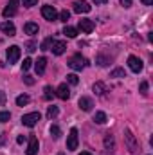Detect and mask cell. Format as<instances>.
I'll return each instance as SVG.
<instances>
[{"mask_svg": "<svg viewBox=\"0 0 153 155\" xmlns=\"http://www.w3.org/2000/svg\"><path fill=\"white\" fill-rule=\"evenodd\" d=\"M124 141H126V146H128V150H130L132 153H137V152H139V141H137V137L132 134L130 128L124 130Z\"/></svg>", "mask_w": 153, "mask_h": 155, "instance_id": "obj_1", "label": "cell"}, {"mask_svg": "<svg viewBox=\"0 0 153 155\" xmlns=\"http://www.w3.org/2000/svg\"><path fill=\"white\" fill-rule=\"evenodd\" d=\"M85 65H86V60H85L81 54H74V56L69 60V67L74 69V71H81Z\"/></svg>", "mask_w": 153, "mask_h": 155, "instance_id": "obj_2", "label": "cell"}, {"mask_svg": "<svg viewBox=\"0 0 153 155\" xmlns=\"http://www.w3.org/2000/svg\"><path fill=\"white\" fill-rule=\"evenodd\" d=\"M128 67H130V71L132 72H135V74H139L141 71H142V60L141 58H137V56H130L128 58Z\"/></svg>", "mask_w": 153, "mask_h": 155, "instance_id": "obj_3", "label": "cell"}, {"mask_svg": "<svg viewBox=\"0 0 153 155\" xmlns=\"http://www.w3.org/2000/svg\"><path fill=\"white\" fill-rule=\"evenodd\" d=\"M41 116H40V112H31V114H25V116L22 117V123L25 124V126H29V128H33L36 123H38Z\"/></svg>", "mask_w": 153, "mask_h": 155, "instance_id": "obj_4", "label": "cell"}, {"mask_svg": "<svg viewBox=\"0 0 153 155\" xmlns=\"http://www.w3.org/2000/svg\"><path fill=\"white\" fill-rule=\"evenodd\" d=\"M77 143H79V139H77V130L72 128L70 134H69V139H67V150H70V152L77 150Z\"/></svg>", "mask_w": 153, "mask_h": 155, "instance_id": "obj_5", "label": "cell"}, {"mask_svg": "<svg viewBox=\"0 0 153 155\" xmlns=\"http://www.w3.org/2000/svg\"><path fill=\"white\" fill-rule=\"evenodd\" d=\"M41 15H43V18L49 20V22H54V20L58 18V13H56V9H54L52 5H43V7H41Z\"/></svg>", "mask_w": 153, "mask_h": 155, "instance_id": "obj_6", "label": "cell"}, {"mask_svg": "<svg viewBox=\"0 0 153 155\" xmlns=\"http://www.w3.org/2000/svg\"><path fill=\"white\" fill-rule=\"evenodd\" d=\"M20 60V47L18 45H11L7 49V61L9 63H16Z\"/></svg>", "mask_w": 153, "mask_h": 155, "instance_id": "obj_7", "label": "cell"}, {"mask_svg": "<svg viewBox=\"0 0 153 155\" xmlns=\"http://www.w3.org/2000/svg\"><path fill=\"white\" fill-rule=\"evenodd\" d=\"M0 29H2V33H4V35H7V36H15V35H16V27H15V24H13V22H9V20L2 22Z\"/></svg>", "mask_w": 153, "mask_h": 155, "instance_id": "obj_8", "label": "cell"}, {"mask_svg": "<svg viewBox=\"0 0 153 155\" xmlns=\"http://www.w3.org/2000/svg\"><path fill=\"white\" fill-rule=\"evenodd\" d=\"M16 9H18V0H9L7 7L4 9V16H5V18L15 16V15H16Z\"/></svg>", "mask_w": 153, "mask_h": 155, "instance_id": "obj_9", "label": "cell"}, {"mask_svg": "<svg viewBox=\"0 0 153 155\" xmlns=\"http://www.w3.org/2000/svg\"><path fill=\"white\" fill-rule=\"evenodd\" d=\"M90 9H92V5L86 0H76L74 2V11L76 13H88Z\"/></svg>", "mask_w": 153, "mask_h": 155, "instance_id": "obj_10", "label": "cell"}, {"mask_svg": "<svg viewBox=\"0 0 153 155\" xmlns=\"http://www.w3.org/2000/svg\"><path fill=\"white\" fill-rule=\"evenodd\" d=\"M38 148H40L38 139H36L34 135H31V137H29V146H27L25 153H27V155H36V153H38Z\"/></svg>", "mask_w": 153, "mask_h": 155, "instance_id": "obj_11", "label": "cell"}, {"mask_svg": "<svg viewBox=\"0 0 153 155\" xmlns=\"http://www.w3.org/2000/svg\"><path fill=\"white\" fill-rule=\"evenodd\" d=\"M77 25H79V29H81L83 33H86V35L94 31V22H92V20H88V18H81Z\"/></svg>", "mask_w": 153, "mask_h": 155, "instance_id": "obj_12", "label": "cell"}, {"mask_svg": "<svg viewBox=\"0 0 153 155\" xmlns=\"http://www.w3.org/2000/svg\"><path fill=\"white\" fill-rule=\"evenodd\" d=\"M77 105H79V108H81L83 112H90V110H92V107H94V103H92V99H90V97H86V96H83V97H79V101H77Z\"/></svg>", "mask_w": 153, "mask_h": 155, "instance_id": "obj_13", "label": "cell"}, {"mask_svg": "<svg viewBox=\"0 0 153 155\" xmlns=\"http://www.w3.org/2000/svg\"><path fill=\"white\" fill-rule=\"evenodd\" d=\"M56 96H58L60 99H69V97H70V90H69L67 83H61V85L56 88Z\"/></svg>", "mask_w": 153, "mask_h": 155, "instance_id": "obj_14", "label": "cell"}, {"mask_svg": "<svg viewBox=\"0 0 153 155\" xmlns=\"http://www.w3.org/2000/svg\"><path fill=\"white\" fill-rule=\"evenodd\" d=\"M65 49H67V43H65V41H54L50 51H52L56 56H61V54L65 52Z\"/></svg>", "mask_w": 153, "mask_h": 155, "instance_id": "obj_15", "label": "cell"}, {"mask_svg": "<svg viewBox=\"0 0 153 155\" xmlns=\"http://www.w3.org/2000/svg\"><path fill=\"white\" fill-rule=\"evenodd\" d=\"M45 67H47V58H43V56H41V58H38V60H36V63H34L36 74H40V76H41V74L45 72Z\"/></svg>", "mask_w": 153, "mask_h": 155, "instance_id": "obj_16", "label": "cell"}, {"mask_svg": "<svg viewBox=\"0 0 153 155\" xmlns=\"http://www.w3.org/2000/svg\"><path fill=\"white\" fill-rule=\"evenodd\" d=\"M24 31H25V35H38V24L27 22V24L24 25Z\"/></svg>", "mask_w": 153, "mask_h": 155, "instance_id": "obj_17", "label": "cell"}, {"mask_svg": "<svg viewBox=\"0 0 153 155\" xmlns=\"http://www.w3.org/2000/svg\"><path fill=\"white\" fill-rule=\"evenodd\" d=\"M105 148H106V152H112V150L115 148V141H114V137H112L110 134L105 135Z\"/></svg>", "mask_w": 153, "mask_h": 155, "instance_id": "obj_18", "label": "cell"}, {"mask_svg": "<svg viewBox=\"0 0 153 155\" xmlns=\"http://www.w3.org/2000/svg\"><path fill=\"white\" fill-rule=\"evenodd\" d=\"M63 35H65L67 38H76V36H77V29H76V27H70V25H67V27L63 29Z\"/></svg>", "mask_w": 153, "mask_h": 155, "instance_id": "obj_19", "label": "cell"}, {"mask_svg": "<svg viewBox=\"0 0 153 155\" xmlns=\"http://www.w3.org/2000/svg\"><path fill=\"white\" fill-rule=\"evenodd\" d=\"M94 92H96L97 96H103V94L106 92V87H105V83H101V81H97V83L94 85Z\"/></svg>", "mask_w": 153, "mask_h": 155, "instance_id": "obj_20", "label": "cell"}, {"mask_svg": "<svg viewBox=\"0 0 153 155\" xmlns=\"http://www.w3.org/2000/svg\"><path fill=\"white\" fill-rule=\"evenodd\" d=\"M94 121H96L97 124H105V123H106V114H105V112H96V114H94Z\"/></svg>", "mask_w": 153, "mask_h": 155, "instance_id": "obj_21", "label": "cell"}, {"mask_svg": "<svg viewBox=\"0 0 153 155\" xmlns=\"http://www.w3.org/2000/svg\"><path fill=\"white\" fill-rule=\"evenodd\" d=\"M52 43H54V38H52V36H49V38H45L43 41H41V51H49Z\"/></svg>", "mask_w": 153, "mask_h": 155, "instance_id": "obj_22", "label": "cell"}, {"mask_svg": "<svg viewBox=\"0 0 153 155\" xmlns=\"http://www.w3.org/2000/svg\"><path fill=\"white\" fill-rule=\"evenodd\" d=\"M27 103H29V96L22 94V96H18V97H16V105H18V107H25Z\"/></svg>", "mask_w": 153, "mask_h": 155, "instance_id": "obj_23", "label": "cell"}, {"mask_svg": "<svg viewBox=\"0 0 153 155\" xmlns=\"http://www.w3.org/2000/svg\"><path fill=\"white\" fill-rule=\"evenodd\" d=\"M50 135H52L54 139H60V137H61V130H60V126L52 124V126H50Z\"/></svg>", "mask_w": 153, "mask_h": 155, "instance_id": "obj_24", "label": "cell"}, {"mask_svg": "<svg viewBox=\"0 0 153 155\" xmlns=\"http://www.w3.org/2000/svg\"><path fill=\"white\" fill-rule=\"evenodd\" d=\"M110 78H126V72H124V69H114L110 72Z\"/></svg>", "mask_w": 153, "mask_h": 155, "instance_id": "obj_25", "label": "cell"}, {"mask_svg": "<svg viewBox=\"0 0 153 155\" xmlns=\"http://www.w3.org/2000/svg\"><path fill=\"white\" fill-rule=\"evenodd\" d=\"M58 114H60V110H58V107H54V105H52V107H49V110H47V117H49V119H52V117H56Z\"/></svg>", "mask_w": 153, "mask_h": 155, "instance_id": "obj_26", "label": "cell"}, {"mask_svg": "<svg viewBox=\"0 0 153 155\" xmlns=\"http://www.w3.org/2000/svg\"><path fill=\"white\" fill-rule=\"evenodd\" d=\"M69 18H70V13H69V11H67V9H63V11H61V13H60V20H61V22H65V24H67V22H69Z\"/></svg>", "mask_w": 153, "mask_h": 155, "instance_id": "obj_27", "label": "cell"}, {"mask_svg": "<svg viewBox=\"0 0 153 155\" xmlns=\"http://www.w3.org/2000/svg\"><path fill=\"white\" fill-rule=\"evenodd\" d=\"M43 92H45V94H43V97H45L47 101H49V99H52L54 92H52V88H50V87H45V88H43Z\"/></svg>", "mask_w": 153, "mask_h": 155, "instance_id": "obj_28", "label": "cell"}, {"mask_svg": "<svg viewBox=\"0 0 153 155\" xmlns=\"http://www.w3.org/2000/svg\"><path fill=\"white\" fill-rule=\"evenodd\" d=\"M67 81H69L70 85H77V83H79V78H77L76 74H69V76H67Z\"/></svg>", "mask_w": 153, "mask_h": 155, "instance_id": "obj_29", "label": "cell"}, {"mask_svg": "<svg viewBox=\"0 0 153 155\" xmlns=\"http://www.w3.org/2000/svg\"><path fill=\"white\" fill-rule=\"evenodd\" d=\"M97 63H99L101 67H105V65H108V63H110V60H106L103 54H99V56H97Z\"/></svg>", "mask_w": 153, "mask_h": 155, "instance_id": "obj_30", "label": "cell"}, {"mask_svg": "<svg viewBox=\"0 0 153 155\" xmlns=\"http://www.w3.org/2000/svg\"><path fill=\"white\" fill-rule=\"evenodd\" d=\"M31 65H33L31 58H25V60H24V63H22V71H29V69H31Z\"/></svg>", "mask_w": 153, "mask_h": 155, "instance_id": "obj_31", "label": "cell"}, {"mask_svg": "<svg viewBox=\"0 0 153 155\" xmlns=\"http://www.w3.org/2000/svg\"><path fill=\"white\" fill-rule=\"evenodd\" d=\"M139 90H141L142 96H146V94H148V81H142V83L139 85Z\"/></svg>", "mask_w": 153, "mask_h": 155, "instance_id": "obj_32", "label": "cell"}, {"mask_svg": "<svg viewBox=\"0 0 153 155\" xmlns=\"http://www.w3.org/2000/svg\"><path fill=\"white\" fill-rule=\"evenodd\" d=\"M9 119H11V114L9 112H0V123H5Z\"/></svg>", "mask_w": 153, "mask_h": 155, "instance_id": "obj_33", "label": "cell"}, {"mask_svg": "<svg viewBox=\"0 0 153 155\" xmlns=\"http://www.w3.org/2000/svg\"><path fill=\"white\" fill-rule=\"evenodd\" d=\"M24 81H25V85H34V78L33 76H24Z\"/></svg>", "mask_w": 153, "mask_h": 155, "instance_id": "obj_34", "label": "cell"}, {"mask_svg": "<svg viewBox=\"0 0 153 155\" xmlns=\"http://www.w3.org/2000/svg\"><path fill=\"white\" fill-rule=\"evenodd\" d=\"M36 2L38 0H24V5L25 7H33V5H36Z\"/></svg>", "mask_w": 153, "mask_h": 155, "instance_id": "obj_35", "label": "cell"}, {"mask_svg": "<svg viewBox=\"0 0 153 155\" xmlns=\"http://www.w3.org/2000/svg\"><path fill=\"white\" fill-rule=\"evenodd\" d=\"M27 51H29V52L36 51V43H34V41H29V43H27Z\"/></svg>", "mask_w": 153, "mask_h": 155, "instance_id": "obj_36", "label": "cell"}, {"mask_svg": "<svg viewBox=\"0 0 153 155\" xmlns=\"http://www.w3.org/2000/svg\"><path fill=\"white\" fill-rule=\"evenodd\" d=\"M5 99H7V97H5V92H2V90H0V107L5 103Z\"/></svg>", "mask_w": 153, "mask_h": 155, "instance_id": "obj_37", "label": "cell"}, {"mask_svg": "<svg viewBox=\"0 0 153 155\" xmlns=\"http://www.w3.org/2000/svg\"><path fill=\"white\" fill-rule=\"evenodd\" d=\"M16 143H18V144H24V143H25V135H18V137H16Z\"/></svg>", "mask_w": 153, "mask_h": 155, "instance_id": "obj_38", "label": "cell"}, {"mask_svg": "<svg viewBox=\"0 0 153 155\" xmlns=\"http://www.w3.org/2000/svg\"><path fill=\"white\" fill-rule=\"evenodd\" d=\"M121 4H122L124 7H130V5H132V0H121Z\"/></svg>", "mask_w": 153, "mask_h": 155, "instance_id": "obj_39", "label": "cell"}, {"mask_svg": "<svg viewBox=\"0 0 153 155\" xmlns=\"http://www.w3.org/2000/svg\"><path fill=\"white\" fill-rule=\"evenodd\" d=\"M141 2H142L144 5H151V4H153V0H141Z\"/></svg>", "mask_w": 153, "mask_h": 155, "instance_id": "obj_40", "label": "cell"}, {"mask_svg": "<svg viewBox=\"0 0 153 155\" xmlns=\"http://www.w3.org/2000/svg\"><path fill=\"white\" fill-rule=\"evenodd\" d=\"M5 143V137H4V134H0V144H4Z\"/></svg>", "mask_w": 153, "mask_h": 155, "instance_id": "obj_41", "label": "cell"}, {"mask_svg": "<svg viewBox=\"0 0 153 155\" xmlns=\"http://www.w3.org/2000/svg\"><path fill=\"white\" fill-rule=\"evenodd\" d=\"M94 2H96V4H106L108 0H94Z\"/></svg>", "mask_w": 153, "mask_h": 155, "instance_id": "obj_42", "label": "cell"}, {"mask_svg": "<svg viewBox=\"0 0 153 155\" xmlns=\"http://www.w3.org/2000/svg\"><path fill=\"white\" fill-rule=\"evenodd\" d=\"M79 155H92L90 152H83V153H79Z\"/></svg>", "mask_w": 153, "mask_h": 155, "instance_id": "obj_43", "label": "cell"}, {"mask_svg": "<svg viewBox=\"0 0 153 155\" xmlns=\"http://www.w3.org/2000/svg\"><path fill=\"white\" fill-rule=\"evenodd\" d=\"M58 155H63V153H58Z\"/></svg>", "mask_w": 153, "mask_h": 155, "instance_id": "obj_44", "label": "cell"}]
</instances>
